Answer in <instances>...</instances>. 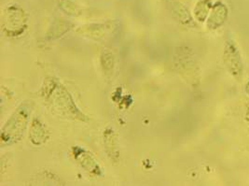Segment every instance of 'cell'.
I'll list each match as a JSON object with an SVG mask.
<instances>
[{"label": "cell", "mask_w": 249, "mask_h": 186, "mask_svg": "<svg viewBox=\"0 0 249 186\" xmlns=\"http://www.w3.org/2000/svg\"><path fill=\"white\" fill-rule=\"evenodd\" d=\"M45 97L53 108L66 116L80 121H86V116L80 112L68 90L56 81H49L43 87Z\"/></svg>", "instance_id": "6da1fadb"}, {"label": "cell", "mask_w": 249, "mask_h": 186, "mask_svg": "<svg viewBox=\"0 0 249 186\" xmlns=\"http://www.w3.org/2000/svg\"><path fill=\"white\" fill-rule=\"evenodd\" d=\"M30 115V110L28 105L22 104L7 121L2 129L1 141L2 144L10 145L21 140L23 132L26 128L28 119Z\"/></svg>", "instance_id": "7a4b0ae2"}, {"label": "cell", "mask_w": 249, "mask_h": 186, "mask_svg": "<svg viewBox=\"0 0 249 186\" xmlns=\"http://www.w3.org/2000/svg\"><path fill=\"white\" fill-rule=\"evenodd\" d=\"M26 25V16L18 6H10L6 9L3 16V27L7 34L18 36L21 34Z\"/></svg>", "instance_id": "3957f363"}, {"label": "cell", "mask_w": 249, "mask_h": 186, "mask_svg": "<svg viewBox=\"0 0 249 186\" xmlns=\"http://www.w3.org/2000/svg\"><path fill=\"white\" fill-rule=\"evenodd\" d=\"M74 157L86 170L94 174H101V168L90 152L81 148L74 149Z\"/></svg>", "instance_id": "277c9868"}, {"label": "cell", "mask_w": 249, "mask_h": 186, "mask_svg": "<svg viewBox=\"0 0 249 186\" xmlns=\"http://www.w3.org/2000/svg\"><path fill=\"white\" fill-rule=\"evenodd\" d=\"M169 12L181 23H189L192 18L189 11L178 0H162Z\"/></svg>", "instance_id": "5b68a950"}, {"label": "cell", "mask_w": 249, "mask_h": 186, "mask_svg": "<svg viewBox=\"0 0 249 186\" xmlns=\"http://www.w3.org/2000/svg\"><path fill=\"white\" fill-rule=\"evenodd\" d=\"M29 138L35 145H40L48 139V131L39 120H33L30 128Z\"/></svg>", "instance_id": "8992f818"}]
</instances>
